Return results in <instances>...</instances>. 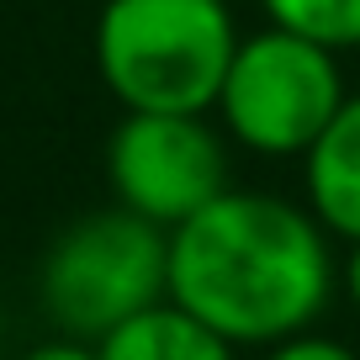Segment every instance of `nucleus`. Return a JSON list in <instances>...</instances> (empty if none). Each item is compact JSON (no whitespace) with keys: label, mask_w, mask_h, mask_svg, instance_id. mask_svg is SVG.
I'll list each match as a JSON object with an SVG mask.
<instances>
[{"label":"nucleus","mask_w":360,"mask_h":360,"mask_svg":"<svg viewBox=\"0 0 360 360\" xmlns=\"http://www.w3.org/2000/svg\"><path fill=\"white\" fill-rule=\"evenodd\" d=\"M117 207L175 233L228 191V138L207 112H122L106 138Z\"/></svg>","instance_id":"5"},{"label":"nucleus","mask_w":360,"mask_h":360,"mask_svg":"<svg viewBox=\"0 0 360 360\" xmlns=\"http://www.w3.org/2000/svg\"><path fill=\"white\" fill-rule=\"evenodd\" d=\"M259 11H265V27L307 37L328 53L360 48V0H259Z\"/></svg>","instance_id":"8"},{"label":"nucleus","mask_w":360,"mask_h":360,"mask_svg":"<svg viewBox=\"0 0 360 360\" xmlns=\"http://www.w3.org/2000/svg\"><path fill=\"white\" fill-rule=\"evenodd\" d=\"M339 286H345L349 307H355V313H360V238H355V244H349L345 265H339Z\"/></svg>","instance_id":"11"},{"label":"nucleus","mask_w":360,"mask_h":360,"mask_svg":"<svg viewBox=\"0 0 360 360\" xmlns=\"http://www.w3.org/2000/svg\"><path fill=\"white\" fill-rule=\"evenodd\" d=\"M334 286L339 259L307 202L228 186L169 233V302L233 349H270L307 334Z\"/></svg>","instance_id":"1"},{"label":"nucleus","mask_w":360,"mask_h":360,"mask_svg":"<svg viewBox=\"0 0 360 360\" xmlns=\"http://www.w3.org/2000/svg\"><path fill=\"white\" fill-rule=\"evenodd\" d=\"M349 85L339 53L292 37L281 27H259L238 37L217 90V127L228 143L259 159H302L318 143L334 112L345 106Z\"/></svg>","instance_id":"4"},{"label":"nucleus","mask_w":360,"mask_h":360,"mask_svg":"<svg viewBox=\"0 0 360 360\" xmlns=\"http://www.w3.org/2000/svg\"><path fill=\"white\" fill-rule=\"evenodd\" d=\"M238 37L228 0H101L90 53L122 112H212Z\"/></svg>","instance_id":"2"},{"label":"nucleus","mask_w":360,"mask_h":360,"mask_svg":"<svg viewBox=\"0 0 360 360\" xmlns=\"http://www.w3.org/2000/svg\"><path fill=\"white\" fill-rule=\"evenodd\" d=\"M16 360H101V355H96V345H90V339H69V334H53V339H43V345L22 349Z\"/></svg>","instance_id":"10"},{"label":"nucleus","mask_w":360,"mask_h":360,"mask_svg":"<svg viewBox=\"0 0 360 360\" xmlns=\"http://www.w3.org/2000/svg\"><path fill=\"white\" fill-rule=\"evenodd\" d=\"M96 355L101 360H238V349L165 297V302L143 307L138 318L117 323L106 339H96Z\"/></svg>","instance_id":"7"},{"label":"nucleus","mask_w":360,"mask_h":360,"mask_svg":"<svg viewBox=\"0 0 360 360\" xmlns=\"http://www.w3.org/2000/svg\"><path fill=\"white\" fill-rule=\"evenodd\" d=\"M259 360H360L349 345H339V339H328V334H292V339H281V345H270Z\"/></svg>","instance_id":"9"},{"label":"nucleus","mask_w":360,"mask_h":360,"mask_svg":"<svg viewBox=\"0 0 360 360\" xmlns=\"http://www.w3.org/2000/svg\"><path fill=\"white\" fill-rule=\"evenodd\" d=\"M307 212L328 228V238H360V90H349L334 122L302 154Z\"/></svg>","instance_id":"6"},{"label":"nucleus","mask_w":360,"mask_h":360,"mask_svg":"<svg viewBox=\"0 0 360 360\" xmlns=\"http://www.w3.org/2000/svg\"><path fill=\"white\" fill-rule=\"evenodd\" d=\"M169 297V233L127 207L69 223L37 265V302L69 339H106L117 323Z\"/></svg>","instance_id":"3"}]
</instances>
